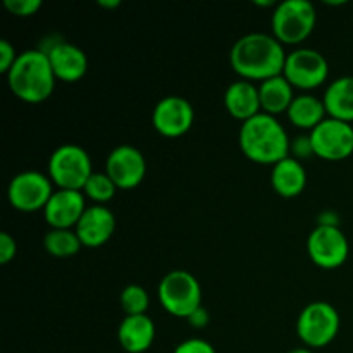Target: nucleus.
Instances as JSON below:
<instances>
[{
    "label": "nucleus",
    "instance_id": "1",
    "mask_svg": "<svg viewBox=\"0 0 353 353\" xmlns=\"http://www.w3.org/2000/svg\"><path fill=\"white\" fill-rule=\"evenodd\" d=\"M286 55L285 47L274 34L254 31L234 41L230 52V64L241 79L262 83L283 74Z\"/></svg>",
    "mask_w": 353,
    "mask_h": 353
},
{
    "label": "nucleus",
    "instance_id": "2",
    "mask_svg": "<svg viewBox=\"0 0 353 353\" xmlns=\"http://www.w3.org/2000/svg\"><path fill=\"white\" fill-rule=\"evenodd\" d=\"M238 141L245 157L259 164H278L288 157L292 150V141L285 126L276 116L265 112H259L241 123Z\"/></svg>",
    "mask_w": 353,
    "mask_h": 353
},
{
    "label": "nucleus",
    "instance_id": "3",
    "mask_svg": "<svg viewBox=\"0 0 353 353\" xmlns=\"http://www.w3.org/2000/svg\"><path fill=\"white\" fill-rule=\"evenodd\" d=\"M6 76L10 92L26 103L45 102L54 93L57 81L50 59L41 48L21 52Z\"/></svg>",
    "mask_w": 353,
    "mask_h": 353
},
{
    "label": "nucleus",
    "instance_id": "4",
    "mask_svg": "<svg viewBox=\"0 0 353 353\" xmlns=\"http://www.w3.org/2000/svg\"><path fill=\"white\" fill-rule=\"evenodd\" d=\"M161 305L171 316L188 319L202 307V286L188 271L176 269L161 279L157 288Z\"/></svg>",
    "mask_w": 353,
    "mask_h": 353
},
{
    "label": "nucleus",
    "instance_id": "5",
    "mask_svg": "<svg viewBox=\"0 0 353 353\" xmlns=\"http://www.w3.org/2000/svg\"><path fill=\"white\" fill-rule=\"evenodd\" d=\"M317 23L316 7L310 0H283L271 17L272 34L281 43L299 45L307 40Z\"/></svg>",
    "mask_w": 353,
    "mask_h": 353
},
{
    "label": "nucleus",
    "instance_id": "6",
    "mask_svg": "<svg viewBox=\"0 0 353 353\" xmlns=\"http://www.w3.org/2000/svg\"><path fill=\"white\" fill-rule=\"evenodd\" d=\"M93 174L88 152L76 143H64L55 148L48 159V178L61 190L83 192Z\"/></svg>",
    "mask_w": 353,
    "mask_h": 353
},
{
    "label": "nucleus",
    "instance_id": "7",
    "mask_svg": "<svg viewBox=\"0 0 353 353\" xmlns=\"http://www.w3.org/2000/svg\"><path fill=\"white\" fill-rule=\"evenodd\" d=\"M340 314L330 302H310L296 319V334L307 348H324L340 331Z\"/></svg>",
    "mask_w": 353,
    "mask_h": 353
},
{
    "label": "nucleus",
    "instance_id": "8",
    "mask_svg": "<svg viewBox=\"0 0 353 353\" xmlns=\"http://www.w3.org/2000/svg\"><path fill=\"white\" fill-rule=\"evenodd\" d=\"M307 252L317 268L338 269L350 255V243L336 224H319L307 238Z\"/></svg>",
    "mask_w": 353,
    "mask_h": 353
},
{
    "label": "nucleus",
    "instance_id": "9",
    "mask_svg": "<svg viewBox=\"0 0 353 353\" xmlns=\"http://www.w3.org/2000/svg\"><path fill=\"white\" fill-rule=\"evenodd\" d=\"M54 195V183L40 171H23L10 179L7 186V199L16 210L37 212L47 207Z\"/></svg>",
    "mask_w": 353,
    "mask_h": 353
},
{
    "label": "nucleus",
    "instance_id": "10",
    "mask_svg": "<svg viewBox=\"0 0 353 353\" xmlns=\"http://www.w3.org/2000/svg\"><path fill=\"white\" fill-rule=\"evenodd\" d=\"M327 74H330V64L316 48L302 47L286 55L283 76L292 83L293 88H317L326 81Z\"/></svg>",
    "mask_w": 353,
    "mask_h": 353
},
{
    "label": "nucleus",
    "instance_id": "11",
    "mask_svg": "<svg viewBox=\"0 0 353 353\" xmlns=\"http://www.w3.org/2000/svg\"><path fill=\"white\" fill-rule=\"evenodd\" d=\"M310 143L317 157L324 161H343L353 154V124L326 117L310 131Z\"/></svg>",
    "mask_w": 353,
    "mask_h": 353
},
{
    "label": "nucleus",
    "instance_id": "12",
    "mask_svg": "<svg viewBox=\"0 0 353 353\" xmlns=\"http://www.w3.org/2000/svg\"><path fill=\"white\" fill-rule=\"evenodd\" d=\"M195 121V109L185 97L168 95L155 103L152 124L165 138H178L188 133Z\"/></svg>",
    "mask_w": 353,
    "mask_h": 353
},
{
    "label": "nucleus",
    "instance_id": "13",
    "mask_svg": "<svg viewBox=\"0 0 353 353\" xmlns=\"http://www.w3.org/2000/svg\"><path fill=\"white\" fill-rule=\"evenodd\" d=\"M105 172L117 188H137L147 174V161L140 148L133 145H119L107 155Z\"/></svg>",
    "mask_w": 353,
    "mask_h": 353
},
{
    "label": "nucleus",
    "instance_id": "14",
    "mask_svg": "<svg viewBox=\"0 0 353 353\" xmlns=\"http://www.w3.org/2000/svg\"><path fill=\"white\" fill-rule=\"evenodd\" d=\"M86 210L85 193L78 190H55L43 209L45 221L52 230H72Z\"/></svg>",
    "mask_w": 353,
    "mask_h": 353
},
{
    "label": "nucleus",
    "instance_id": "15",
    "mask_svg": "<svg viewBox=\"0 0 353 353\" xmlns=\"http://www.w3.org/2000/svg\"><path fill=\"white\" fill-rule=\"evenodd\" d=\"M114 230H116V216L109 207L99 205V203L86 207L85 214L74 228L83 247L88 248L105 245L114 234Z\"/></svg>",
    "mask_w": 353,
    "mask_h": 353
},
{
    "label": "nucleus",
    "instance_id": "16",
    "mask_svg": "<svg viewBox=\"0 0 353 353\" xmlns=\"http://www.w3.org/2000/svg\"><path fill=\"white\" fill-rule=\"evenodd\" d=\"M47 52L55 78L61 81H78L88 71V57L81 47L69 41H57Z\"/></svg>",
    "mask_w": 353,
    "mask_h": 353
},
{
    "label": "nucleus",
    "instance_id": "17",
    "mask_svg": "<svg viewBox=\"0 0 353 353\" xmlns=\"http://www.w3.org/2000/svg\"><path fill=\"white\" fill-rule=\"evenodd\" d=\"M224 107L234 119H240L241 123L252 119L262 112L259 86L248 79L233 81L224 92Z\"/></svg>",
    "mask_w": 353,
    "mask_h": 353
},
{
    "label": "nucleus",
    "instance_id": "18",
    "mask_svg": "<svg viewBox=\"0 0 353 353\" xmlns=\"http://www.w3.org/2000/svg\"><path fill=\"white\" fill-rule=\"evenodd\" d=\"M117 341L128 353H145L155 341V324L147 314L126 316L117 330Z\"/></svg>",
    "mask_w": 353,
    "mask_h": 353
},
{
    "label": "nucleus",
    "instance_id": "19",
    "mask_svg": "<svg viewBox=\"0 0 353 353\" xmlns=\"http://www.w3.org/2000/svg\"><path fill=\"white\" fill-rule=\"evenodd\" d=\"M271 185L278 195L285 199L299 196L307 186V171L296 157H285L272 165Z\"/></svg>",
    "mask_w": 353,
    "mask_h": 353
},
{
    "label": "nucleus",
    "instance_id": "20",
    "mask_svg": "<svg viewBox=\"0 0 353 353\" xmlns=\"http://www.w3.org/2000/svg\"><path fill=\"white\" fill-rule=\"evenodd\" d=\"M323 102L330 117L353 124V76H341L331 81Z\"/></svg>",
    "mask_w": 353,
    "mask_h": 353
},
{
    "label": "nucleus",
    "instance_id": "21",
    "mask_svg": "<svg viewBox=\"0 0 353 353\" xmlns=\"http://www.w3.org/2000/svg\"><path fill=\"white\" fill-rule=\"evenodd\" d=\"M259 97H261L262 112L278 116L281 112H288L293 99V86L283 74L269 78L259 85Z\"/></svg>",
    "mask_w": 353,
    "mask_h": 353
},
{
    "label": "nucleus",
    "instance_id": "22",
    "mask_svg": "<svg viewBox=\"0 0 353 353\" xmlns=\"http://www.w3.org/2000/svg\"><path fill=\"white\" fill-rule=\"evenodd\" d=\"M288 119L292 124L302 130H310L319 126L324 119H326V107H324L323 99H317L312 93H302V95H295L292 105L288 109Z\"/></svg>",
    "mask_w": 353,
    "mask_h": 353
},
{
    "label": "nucleus",
    "instance_id": "23",
    "mask_svg": "<svg viewBox=\"0 0 353 353\" xmlns=\"http://www.w3.org/2000/svg\"><path fill=\"white\" fill-rule=\"evenodd\" d=\"M43 247L54 257H71L83 247L74 230H50L43 238Z\"/></svg>",
    "mask_w": 353,
    "mask_h": 353
},
{
    "label": "nucleus",
    "instance_id": "24",
    "mask_svg": "<svg viewBox=\"0 0 353 353\" xmlns=\"http://www.w3.org/2000/svg\"><path fill=\"white\" fill-rule=\"evenodd\" d=\"M119 302L121 309L124 310L126 316H141V314H147L150 296H148V292L143 286L128 285L121 292Z\"/></svg>",
    "mask_w": 353,
    "mask_h": 353
},
{
    "label": "nucleus",
    "instance_id": "25",
    "mask_svg": "<svg viewBox=\"0 0 353 353\" xmlns=\"http://www.w3.org/2000/svg\"><path fill=\"white\" fill-rule=\"evenodd\" d=\"M116 190L117 186L114 185L112 179L107 176V172H93V174L90 176L88 181H86L83 193H85L88 199H92L95 203L103 205V203L114 199Z\"/></svg>",
    "mask_w": 353,
    "mask_h": 353
},
{
    "label": "nucleus",
    "instance_id": "26",
    "mask_svg": "<svg viewBox=\"0 0 353 353\" xmlns=\"http://www.w3.org/2000/svg\"><path fill=\"white\" fill-rule=\"evenodd\" d=\"M3 6H6V9L9 10L10 14H14V16L28 17L37 14L43 3H41V0H6Z\"/></svg>",
    "mask_w": 353,
    "mask_h": 353
},
{
    "label": "nucleus",
    "instance_id": "27",
    "mask_svg": "<svg viewBox=\"0 0 353 353\" xmlns=\"http://www.w3.org/2000/svg\"><path fill=\"white\" fill-rule=\"evenodd\" d=\"M172 353H217L216 348L202 338H190L181 341Z\"/></svg>",
    "mask_w": 353,
    "mask_h": 353
},
{
    "label": "nucleus",
    "instance_id": "28",
    "mask_svg": "<svg viewBox=\"0 0 353 353\" xmlns=\"http://www.w3.org/2000/svg\"><path fill=\"white\" fill-rule=\"evenodd\" d=\"M17 52L9 40H0V72L7 74L17 59Z\"/></svg>",
    "mask_w": 353,
    "mask_h": 353
},
{
    "label": "nucleus",
    "instance_id": "29",
    "mask_svg": "<svg viewBox=\"0 0 353 353\" xmlns=\"http://www.w3.org/2000/svg\"><path fill=\"white\" fill-rule=\"evenodd\" d=\"M17 254V243L9 233H0V264L6 265L16 257Z\"/></svg>",
    "mask_w": 353,
    "mask_h": 353
},
{
    "label": "nucleus",
    "instance_id": "30",
    "mask_svg": "<svg viewBox=\"0 0 353 353\" xmlns=\"http://www.w3.org/2000/svg\"><path fill=\"white\" fill-rule=\"evenodd\" d=\"M292 150L295 152L296 157H307V155L314 154L312 143H310V137H299L292 143Z\"/></svg>",
    "mask_w": 353,
    "mask_h": 353
},
{
    "label": "nucleus",
    "instance_id": "31",
    "mask_svg": "<svg viewBox=\"0 0 353 353\" xmlns=\"http://www.w3.org/2000/svg\"><path fill=\"white\" fill-rule=\"evenodd\" d=\"M188 323L192 324L193 327H203L207 326V323H209V312H207L203 307H200L196 312H193L192 316L188 317Z\"/></svg>",
    "mask_w": 353,
    "mask_h": 353
},
{
    "label": "nucleus",
    "instance_id": "32",
    "mask_svg": "<svg viewBox=\"0 0 353 353\" xmlns=\"http://www.w3.org/2000/svg\"><path fill=\"white\" fill-rule=\"evenodd\" d=\"M99 6L107 7V9H114V7H119L121 2H119V0H110V2H109V0H100Z\"/></svg>",
    "mask_w": 353,
    "mask_h": 353
},
{
    "label": "nucleus",
    "instance_id": "33",
    "mask_svg": "<svg viewBox=\"0 0 353 353\" xmlns=\"http://www.w3.org/2000/svg\"><path fill=\"white\" fill-rule=\"evenodd\" d=\"M288 353H314V352L307 347H300V348H293V350H290Z\"/></svg>",
    "mask_w": 353,
    "mask_h": 353
}]
</instances>
